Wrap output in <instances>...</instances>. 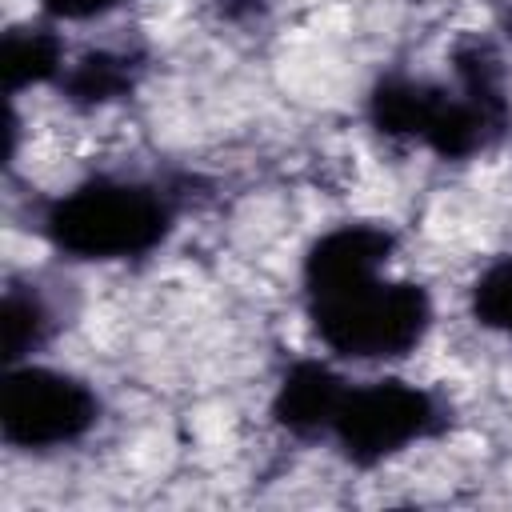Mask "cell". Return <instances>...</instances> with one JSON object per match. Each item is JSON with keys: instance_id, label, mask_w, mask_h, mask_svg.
<instances>
[{"instance_id": "cell-2", "label": "cell", "mask_w": 512, "mask_h": 512, "mask_svg": "<svg viewBox=\"0 0 512 512\" xmlns=\"http://www.w3.org/2000/svg\"><path fill=\"white\" fill-rule=\"evenodd\" d=\"M368 120L388 140H412L440 160H472L512 128L504 60L492 40L452 48V84L384 72L368 92Z\"/></svg>"}, {"instance_id": "cell-4", "label": "cell", "mask_w": 512, "mask_h": 512, "mask_svg": "<svg viewBox=\"0 0 512 512\" xmlns=\"http://www.w3.org/2000/svg\"><path fill=\"white\" fill-rule=\"evenodd\" d=\"M452 424V408L408 380H368V384H348L328 440L352 468H376L424 440L444 436Z\"/></svg>"}, {"instance_id": "cell-3", "label": "cell", "mask_w": 512, "mask_h": 512, "mask_svg": "<svg viewBox=\"0 0 512 512\" xmlns=\"http://www.w3.org/2000/svg\"><path fill=\"white\" fill-rule=\"evenodd\" d=\"M176 216L172 184L100 172L40 208V236L72 260H136L172 236Z\"/></svg>"}, {"instance_id": "cell-5", "label": "cell", "mask_w": 512, "mask_h": 512, "mask_svg": "<svg viewBox=\"0 0 512 512\" xmlns=\"http://www.w3.org/2000/svg\"><path fill=\"white\" fill-rule=\"evenodd\" d=\"M100 420V396L72 372L44 364H4L0 436L20 452H52L84 440Z\"/></svg>"}, {"instance_id": "cell-9", "label": "cell", "mask_w": 512, "mask_h": 512, "mask_svg": "<svg viewBox=\"0 0 512 512\" xmlns=\"http://www.w3.org/2000/svg\"><path fill=\"white\" fill-rule=\"evenodd\" d=\"M56 336V312L36 284L12 280L0 304V356L4 364H24Z\"/></svg>"}, {"instance_id": "cell-10", "label": "cell", "mask_w": 512, "mask_h": 512, "mask_svg": "<svg viewBox=\"0 0 512 512\" xmlns=\"http://www.w3.org/2000/svg\"><path fill=\"white\" fill-rule=\"evenodd\" d=\"M468 304H472V316H476L480 328L500 332V336H512V256L492 260L476 276Z\"/></svg>"}, {"instance_id": "cell-1", "label": "cell", "mask_w": 512, "mask_h": 512, "mask_svg": "<svg viewBox=\"0 0 512 512\" xmlns=\"http://www.w3.org/2000/svg\"><path fill=\"white\" fill-rule=\"evenodd\" d=\"M396 252L388 224H336L304 252V312L312 332L340 360H404L432 328V296L416 280H388Z\"/></svg>"}, {"instance_id": "cell-8", "label": "cell", "mask_w": 512, "mask_h": 512, "mask_svg": "<svg viewBox=\"0 0 512 512\" xmlns=\"http://www.w3.org/2000/svg\"><path fill=\"white\" fill-rule=\"evenodd\" d=\"M0 72H4V92L16 96L32 84L60 80L64 72V40L48 24H16L4 32L0 44Z\"/></svg>"}, {"instance_id": "cell-11", "label": "cell", "mask_w": 512, "mask_h": 512, "mask_svg": "<svg viewBox=\"0 0 512 512\" xmlns=\"http://www.w3.org/2000/svg\"><path fill=\"white\" fill-rule=\"evenodd\" d=\"M124 0H40V12L48 20H96L116 12Z\"/></svg>"}, {"instance_id": "cell-6", "label": "cell", "mask_w": 512, "mask_h": 512, "mask_svg": "<svg viewBox=\"0 0 512 512\" xmlns=\"http://www.w3.org/2000/svg\"><path fill=\"white\" fill-rule=\"evenodd\" d=\"M348 380L324 360H292L272 396V420L296 440H328Z\"/></svg>"}, {"instance_id": "cell-7", "label": "cell", "mask_w": 512, "mask_h": 512, "mask_svg": "<svg viewBox=\"0 0 512 512\" xmlns=\"http://www.w3.org/2000/svg\"><path fill=\"white\" fill-rule=\"evenodd\" d=\"M144 76L140 48H88L80 60L64 64L56 88L72 108H104L136 92Z\"/></svg>"}]
</instances>
